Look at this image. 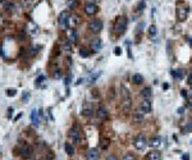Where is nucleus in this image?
I'll return each mask as SVG.
<instances>
[{
	"label": "nucleus",
	"instance_id": "nucleus-25",
	"mask_svg": "<svg viewBox=\"0 0 192 160\" xmlns=\"http://www.w3.org/2000/svg\"><path fill=\"white\" fill-rule=\"evenodd\" d=\"M71 48H72V44H71V40H65V42H64V45H63V50H65V51H69L71 50Z\"/></svg>",
	"mask_w": 192,
	"mask_h": 160
},
{
	"label": "nucleus",
	"instance_id": "nucleus-41",
	"mask_svg": "<svg viewBox=\"0 0 192 160\" xmlns=\"http://www.w3.org/2000/svg\"><path fill=\"white\" fill-rule=\"evenodd\" d=\"M182 160H190V156H188V154H184L182 156Z\"/></svg>",
	"mask_w": 192,
	"mask_h": 160
},
{
	"label": "nucleus",
	"instance_id": "nucleus-42",
	"mask_svg": "<svg viewBox=\"0 0 192 160\" xmlns=\"http://www.w3.org/2000/svg\"><path fill=\"white\" fill-rule=\"evenodd\" d=\"M180 95H182L183 97H186V96H187V92H186V90H182V91H180Z\"/></svg>",
	"mask_w": 192,
	"mask_h": 160
},
{
	"label": "nucleus",
	"instance_id": "nucleus-47",
	"mask_svg": "<svg viewBox=\"0 0 192 160\" xmlns=\"http://www.w3.org/2000/svg\"><path fill=\"white\" fill-rule=\"evenodd\" d=\"M191 95H192V90H191Z\"/></svg>",
	"mask_w": 192,
	"mask_h": 160
},
{
	"label": "nucleus",
	"instance_id": "nucleus-34",
	"mask_svg": "<svg viewBox=\"0 0 192 160\" xmlns=\"http://www.w3.org/2000/svg\"><path fill=\"white\" fill-rule=\"evenodd\" d=\"M13 108H9V109H8V113H6V118L8 119H10L12 118V115H13Z\"/></svg>",
	"mask_w": 192,
	"mask_h": 160
},
{
	"label": "nucleus",
	"instance_id": "nucleus-13",
	"mask_svg": "<svg viewBox=\"0 0 192 160\" xmlns=\"http://www.w3.org/2000/svg\"><path fill=\"white\" fill-rule=\"evenodd\" d=\"M82 114L84 117H92V114H94V110H92V106H91V104H88V103H84L83 104V108H82Z\"/></svg>",
	"mask_w": 192,
	"mask_h": 160
},
{
	"label": "nucleus",
	"instance_id": "nucleus-32",
	"mask_svg": "<svg viewBox=\"0 0 192 160\" xmlns=\"http://www.w3.org/2000/svg\"><path fill=\"white\" fill-rule=\"evenodd\" d=\"M187 132H192V123L187 124V126L183 128V133H187Z\"/></svg>",
	"mask_w": 192,
	"mask_h": 160
},
{
	"label": "nucleus",
	"instance_id": "nucleus-1",
	"mask_svg": "<svg viewBox=\"0 0 192 160\" xmlns=\"http://www.w3.org/2000/svg\"><path fill=\"white\" fill-rule=\"evenodd\" d=\"M121 97H122V105L126 110H128L132 105V99H131V92L124 85H121Z\"/></svg>",
	"mask_w": 192,
	"mask_h": 160
},
{
	"label": "nucleus",
	"instance_id": "nucleus-11",
	"mask_svg": "<svg viewBox=\"0 0 192 160\" xmlns=\"http://www.w3.org/2000/svg\"><path fill=\"white\" fill-rule=\"evenodd\" d=\"M99 158H100V153L97 149H90L86 154L87 160H99Z\"/></svg>",
	"mask_w": 192,
	"mask_h": 160
},
{
	"label": "nucleus",
	"instance_id": "nucleus-2",
	"mask_svg": "<svg viewBox=\"0 0 192 160\" xmlns=\"http://www.w3.org/2000/svg\"><path fill=\"white\" fill-rule=\"evenodd\" d=\"M127 30V18L124 15H121L115 19V23H114V31L117 32L118 35H123Z\"/></svg>",
	"mask_w": 192,
	"mask_h": 160
},
{
	"label": "nucleus",
	"instance_id": "nucleus-9",
	"mask_svg": "<svg viewBox=\"0 0 192 160\" xmlns=\"http://www.w3.org/2000/svg\"><path fill=\"white\" fill-rule=\"evenodd\" d=\"M151 109H152V105H151V101H150V99H144V101H141L140 110L142 113L147 114V113L151 111Z\"/></svg>",
	"mask_w": 192,
	"mask_h": 160
},
{
	"label": "nucleus",
	"instance_id": "nucleus-45",
	"mask_svg": "<svg viewBox=\"0 0 192 160\" xmlns=\"http://www.w3.org/2000/svg\"><path fill=\"white\" fill-rule=\"evenodd\" d=\"M6 1V0H0V4H1V3H5Z\"/></svg>",
	"mask_w": 192,
	"mask_h": 160
},
{
	"label": "nucleus",
	"instance_id": "nucleus-37",
	"mask_svg": "<svg viewBox=\"0 0 192 160\" xmlns=\"http://www.w3.org/2000/svg\"><path fill=\"white\" fill-rule=\"evenodd\" d=\"M114 54L117 56H119V55H122V49L121 48H115V51H114Z\"/></svg>",
	"mask_w": 192,
	"mask_h": 160
},
{
	"label": "nucleus",
	"instance_id": "nucleus-44",
	"mask_svg": "<svg viewBox=\"0 0 192 160\" xmlns=\"http://www.w3.org/2000/svg\"><path fill=\"white\" fill-rule=\"evenodd\" d=\"M188 83H190V85H192V75H190V76H188Z\"/></svg>",
	"mask_w": 192,
	"mask_h": 160
},
{
	"label": "nucleus",
	"instance_id": "nucleus-16",
	"mask_svg": "<svg viewBox=\"0 0 192 160\" xmlns=\"http://www.w3.org/2000/svg\"><path fill=\"white\" fill-rule=\"evenodd\" d=\"M101 46H102V44H101L100 38H94V40L91 41V49L94 50V51H99V50L101 49Z\"/></svg>",
	"mask_w": 192,
	"mask_h": 160
},
{
	"label": "nucleus",
	"instance_id": "nucleus-26",
	"mask_svg": "<svg viewBox=\"0 0 192 160\" xmlns=\"http://www.w3.org/2000/svg\"><path fill=\"white\" fill-rule=\"evenodd\" d=\"M133 119H134V122L136 123H141L142 120H144V117L141 115V113H137V114L133 115Z\"/></svg>",
	"mask_w": 192,
	"mask_h": 160
},
{
	"label": "nucleus",
	"instance_id": "nucleus-43",
	"mask_svg": "<svg viewBox=\"0 0 192 160\" xmlns=\"http://www.w3.org/2000/svg\"><path fill=\"white\" fill-rule=\"evenodd\" d=\"M183 110H184V108H178V110H177V113H178V114H182Z\"/></svg>",
	"mask_w": 192,
	"mask_h": 160
},
{
	"label": "nucleus",
	"instance_id": "nucleus-29",
	"mask_svg": "<svg viewBox=\"0 0 192 160\" xmlns=\"http://www.w3.org/2000/svg\"><path fill=\"white\" fill-rule=\"evenodd\" d=\"M6 96H9V97H13L15 96V93H17V91H15L14 88H9V90H6Z\"/></svg>",
	"mask_w": 192,
	"mask_h": 160
},
{
	"label": "nucleus",
	"instance_id": "nucleus-33",
	"mask_svg": "<svg viewBox=\"0 0 192 160\" xmlns=\"http://www.w3.org/2000/svg\"><path fill=\"white\" fill-rule=\"evenodd\" d=\"M44 81H45V76H40V77H37V78H36V85H40V83H42Z\"/></svg>",
	"mask_w": 192,
	"mask_h": 160
},
{
	"label": "nucleus",
	"instance_id": "nucleus-24",
	"mask_svg": "<svg viewBox=\"0 0 192 160\" xmlns=\"http://www.w3.org/2000/svg\"><path fill=\"white\" fill-rule=\"evenodd\" d=\"M156 32H157V31H156V26L155 25H151L149 27V35H150V36H155Z\"/></svg>",
	"mask_w": 192,
	"mask_h": 160
},
{
	"label": "nucleus",
	"instance_id": "nucleus-19",
	"mask_svg": "<svg viewBox=\"0 0 192 160\" xmlns=\"http://www.w3.org/2000/svg\"><path fill=\"white\" fill-rule=\"evenodd\" d=\"M141 96L144 97V99H151V96H152L151 88H150V87H145V88L141 91Z\"/></svg>",
	"mask_w": 192,
	"mask_h": 160
},
{
	"label": "nucleus",
	"instance_id": "nucleus-35",
	"mask_svg": "<svg viewBox=\"0 0 192 160\" xmlns=\"http://www.w3.org/2000/svg\"><path fill=\"white\" fill-rule=\"evenodd\" d=\"M67 3H68V5L69 8H73L76 5V3H77V0H67Z\"/></svg>",
	"mask_w": 192,
	"mask_h": 160
},
{
	"label": "nucleus",
	"instance_id": "nucleus-17",
	"mask_svg": "<svg viewBox=\"0 0 192 160\" xmlns=\"http://www.w3.org/2000/svg\"><path fill=\"white\" fill-rule=\"evenodd\" d=\"M184 69H175V71H170V75L174 77L175 80H182L184 77Z\"/></svg>",
	"mask_w": 192,
	"mask_h": 160
},
{
	"label": "nucleus",
	"instance_id": "nucleus-46",
	"mask_svg": "<svg viewBox=\"0 0 192 160\" xmlns=\"http://www.w3.org/2000/svg\"><path fill=\"white\" fill-rule=\"evenodd\" d=\"M188 108H192V103H190V104H188Z\"/></svg>",
	"mask_w": 192,
	"mask_h": 160
},
{
	"label": "nucleus",
	"instance_id": "nucleus-38",
	"mask_svg": "<svg viewBox=\"0 0 192 160\" xmlns=\"http://www.w3.org/2000/svg\"><path fill=\"white\" fill-rule=\"evenodd\" d=\"M106 160H118V158L114 156V155H109V156L106 158Z\"/></svg>",
	"mask_w": 192,
	"mask_h": 160
},
{
	"label": "nucleus",
	"instance_id": "nucleus-28",
	"mask_svg": "<svg viewBox=\"0 0 192 160\" xmlns=\"http://www.w3.org/2000/svg\"><path fill=\"white\" fill-rule=\"evenodd\" d=\"M79 22V19L77 15H71V26H76Z\"/></svg>",
	"mask_w": 192,
	"mask_h": 160
},
{
	"label": "nucleus",
	"instance_id": "nucleus-8",
	"mask_svg": "<svg viewBox=\"0 0 192 160\" xmlns=\"http://www.w3.org/2000/svg\"><path fill=\"white\" fill-rule=\"evenodd\" d=\"M187 15H188V9L186 7H178L177 8V19H178L179 22L186 21Z\"/></svg>",
	"mask_w": 192,
	"mask_h": 160
},
{
	"label": "nucleus",
	"instance_id": "nucleus-18",
	"mask_svg": "<svg viewBox=\"0 0 192 160\" xmlns=\"http://www.w3.org/2000/svg\"><path fill=\"white\" fill-rule=\"evenodd\" d=\"M160 143H161V137L160 136H155V137H152L151 140H150V142H149V145L151 146V147H159L160 146Z\"/></svg>",
	"mask_w": 192,
	"mask_h": 160
},
{
	"label": "nucleus",
	"instance_id": "nucleus-48",
	"mask_svg": "<svg viewBox=\"0 0 192 160\" xmlns=\"http://www.w3.org/2000/svg\"><path fill=\"white\" fill-rule=\"evenodd\" d=\"M191 145H192V140H191Z\"/></svg>",
	"mask_w": 192,
	"mask_h": 160
},
{
	"label": "nucleus",
	"instance_id": "nucleus-6",
	"mask_svg": "<svg viewBox=\"0 0 192 160\" xmlns=\"http://www.w3.org/2000/svg\"><path fill=\"white\" fill-rule=\"evenodd\" d=\"M133 145L137 150H145L146 145H147V141H146L144 135H137L136 138L133 140Z\"/></svg>",
	"mask_w": 192,
	"mask_h": 160
},
{
	"label": "nucleus",
	"instance_id": "nucleus-5",
	"mask_svg": "<svg viewBox=\"0 0 192 160\" xmlns=\"http://www.w3.org/2000/svg\"><path fill=\"white\" fill-rule=\"evenodd\" d=\"M102 26L104 25H102L101 19H92V21L88 23V30H90L92 33H99V32H101Z\"/></svg>",
	"mask_w": 192,
	"mask_h": 160
},
{
	"label": "nucleus",
	"instance_id": "nucleus-27",
	"mask_svg": "<svg viewBox=\"0 0 192 160\" xmlns=\"http://www.w3.org/2000/svg\"><path fill=\"white\" fill-rule=\"evenodd\" d=\"M79 55L83 56V58H86V56L90 55V51H88L87 49H84V48H81L79 49Z\"/></svg>",
	"mask_w": 192,
	"mask_h": 160
},
{
	"label": "nucleus",
	"instance_id": "nucleus-7",
	"mask_svg": "<svg viewBox=\"0 0 192 160\" xmlns=\"http://www.w3.org/2000/svg\"><path fill=\"white\" fill-rule=\"evenodd\" d=\"M83 10H84V13H86L87 15H95L99 12V7L96 5L95 3L88 1V3H86L83 5Z\"/></svg>",
	"mask_w": 192,
	"mask_h": 160
},
{
	"label": "nucleus",
	"instance_id": "nucleus-40",
	"mask_svg": "<svg viewBox=\"0 0 192 160\" xmlns=\"http://www.w3.org/2000/svg\"><path fill=\"white\" fill-rule=\"evenodd\" d=\"M69 83H71V76H68L67 78H65V86H68Z\"/></svg>",
	"mask_w": 192,
	"mask_h": 160
},
{
	"label": "nucleus",
	"instance_id": "nucleus-30",
	"mask_svg": "<svg viewBox=\"0 0 192 160\" xmlns=\"http://www.w3.org/2000/svg\"><path fill=\"white\" fill-rule=\"evenodd\" d=\"M14 8H15V5H14V4L13 3H6L5 4V10H9V12H13V9H14Z\"/></svg>",
	"mask_w": 192,
	"mask_h": 160
},
{
	"label": "nucleus",
	"instance_id": "nucleus-23",
	"mask_svg": "<svg viewBox=\"0 0 192 160\" xmlns=\"http://www.w3.org/2000/svg\"><path fill=\"white\" fill-rule=\"evenodd\" d=\"M33 4H35L33 0H23V5H25L26 9H31L33 7Z\"/></svg>",
	"mask_w": 192,
	"mask_h": 160
},
{
	"label": "nucleus",
	"instance_id": "nucleus-3",
	"mask_svg": "<svg viewBox=\"0 0 192 160\" xmlns=\"http://www.w3.org/2000/svg\"><path fill=\"white\" fill-rule=\"evenodd\" d=\"M71 15L72 14L69 13V10H64L59 14L58 22H59V26L63 27L64 30H69V27H71Z\"/></svg>",
	"mask_w": 192,
	"mask_h": 160
},
{
	"label": "nucleus",
	"instance_id": "nucleus-14",
	"mask_svg": "<svg viewBox=\"0 0 192 160\" xmlns=\"http://www.w3.org/2000/svg\"><path fill=\"white\" fill-rule=\"evenodd\" d=\"M146 160H161V154L157 150H152L147 154Z\"/></svg>",
	"mask_w": 192,
	"mask_h": 160
},
{
	"label": "nucleus",
	"instance_id": "nucleus-15",
	"mask_svg": "<svg viewBox=\"0 0 192 160\" xmlns=\"http://www.w3.org/2000/svg\"><path fill=\"white\" fill-rule=\"evenodd\" d=\"M31 120H32V123L35 126H38V124H40V115H38L37 109H33V110L31 111Z\"/></svg>",
	"mask_w": 192,
	"mask_h": 160
},
{
	"label": "nucleus",
	"instance_id": "nucleus-20",
	"mask_svg": "<svg viewBox=\"0 0 192 160\" xmlns=\"http://www.w3.org/2000/svg\"><path fill=\"white\" fill-rule=\"evenodd\" d=\"M132 81H133L134 85H141L142 82H144V77H142L140 73H134L132 76Z\"/></svg>",
	"mask_w": 192,
	"mask_h": 160
},
{
	"label": "nucleus",
	"instance_id": "nucleus-36",
	"mask_svg": "<svg viewBox=\"0 0 192 160\" xmlns=\"http://www.w3.org/2000/svg\"><path fill=\"white\" fill-rule=\"evenodd\" d=\"M30 97V93L28 92H23V96H22V100L25 101V103H27V99Z\"/></svg>",
	"mask_w": 192,
	"mask_h": 160
},
{
	"label": "nucleus",
	"instance_id": "nucleus-10",
	"mask_svg": "<svg viewBox=\"0 0 192 160\" xmlns=\"http://www.w3.org/2000/svg\"><path fill=\"white\" fill-rule=\"evenodd\" d=\"M19 151H21V156L25 158V159L31 158V156H32V153H33V151H32V147L28 146V145H23Z\"/></svg>",
	"mask_w": 192,
	"mask_h": 160
},
{
	"label": "nucleus",
	"instance_id": "nucleus-22",
	"mask_svg": "<svg viewBox=\"0 0 192 160\" xmlns=\"http://www.w3.org/2000/svg\"><path fill=\"white\" fill-rule=\"evenodd\" d=\"M69 40H71V42H76L77 41V32H76V30H71V31H69Z\"/></svg>",
	"mask_w": 192,
	"mask_h": 160
},
{
	"label": "nucleus",
	"instance_id": "nucleus-12",
	"mask_svg": "<svg viewBox=\"0 0 192 160\" xmlns=\"http://www.w3.org/2000/svg\"><path fill=\"white\" fill-rule=\"evenodd\" d=\"M96 115H97V118L100 120H105V119H108V117H109V113H108V110L104 106H100L97 109V111H96Z\"/></svg>",
	"mask_w": 192,
	"mask_h": 160
},
{
	"label": "nucleus",
	"instance_id": "nucleus-4",
	"mask_svg": "<svg viewBox=\"0 0 192 160\" xmlns=\"http://www.w3.org/2000/svg\"><path fill=\"white\" fill-rule=\"evenodd\" d=\"M69 137L74 143L81 142V128L78 124H73L72 128L69 130Z\"/></svg>",
	"mask_w": 192,
	"mask_h": 160
},
{
	"label": "nucleus",
	"instance_id": "nucleus-39",
	"mask_svg": "<svg viewBox=\"0 0 192 160\" xmlns=\"http://www.w3.org/2000/svg\"><path fill=\"white\" fill-rule=\"evenodd\" d=\"M60 76H61V73H60V71H59V69H58V71L55 72V75H54V77H55V78H59Z\"/></svg>",
	"mask_w": 192,
	"mask_h": 160
},
{
	"label": "nucleus",
	"instance_id": "nucleus-21",
	"mask_svg": "<svg viewBox=\"0 0 192 160\" xmlns=\"http://www.w3.org/2000/svg\"><path fill=\"white\" fill-rule=\"evenodd\" d=\"M64 147H65V153H67L68 155H73V154H74V147H73L69 142H65Z\"/></svg>",
	"mask_w": 192,
	"mask_h": 160
},
{
	"label": "nucleus",
	"instance_id": "nucleus-31",
	"mask_svg": "<svg viewBox=\"0 0 192 160\" xmlns=\"http://www.w3.org/2000/svg\"><path fill=\"white\" fill-rule=\"evenodd\" d=\"M122 160H136V158H134V155H132V154H126L122 158Z\"/></svg>",
	"mask_w": 192,
	"mask_h": 160
}]
</instances>
